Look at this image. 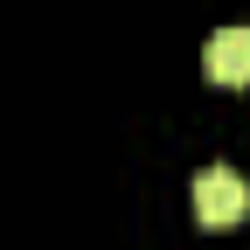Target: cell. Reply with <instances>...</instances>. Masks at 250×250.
Masks as SVG:
<instances>
[{
	"mask_svg": "<svg viewBox=\"0 0 250 250\" xmlns=\"http://www.w3.org/2000/svg\"><path fill=\"white\" fill-rule=\"evenodd\" d=\"M195 215L202 223H243L250 215V181L236 167H223V160H208L195 174Z\"/></svg>",
	"mask_w": 250,
	"mask_h": 250,
	"instance_id": "cell-1",
	"label": "cell"
},
{
	"mask_svg": "<svg viewBox=\"0 0 250 250\" xmlns=\"http://www.w3.org/2000/svg\"><path fill=\"white\" fill-rule=\"evenodd\" d=\"M202 62H208L215 83H250V28H243V21H236V28H215L208 49H202Z\"/></svg>",
	"mask_w": 250,
	"mask_h": 250,
	"instance_id": "cell-2",
	"label": "cell"
}]
</instances>
